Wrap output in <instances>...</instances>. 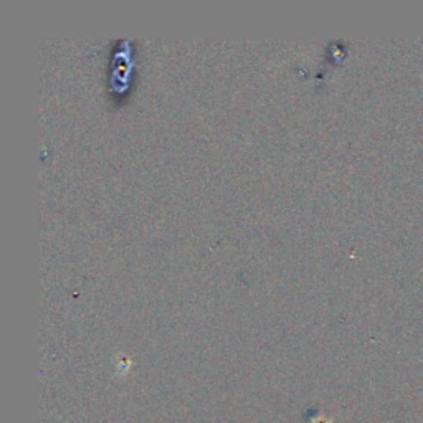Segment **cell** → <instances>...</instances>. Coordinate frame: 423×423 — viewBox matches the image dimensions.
I'll return each mask as SVG.
<instances>
[]
</instances>
